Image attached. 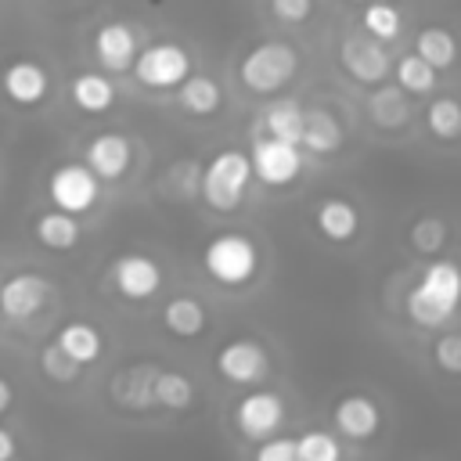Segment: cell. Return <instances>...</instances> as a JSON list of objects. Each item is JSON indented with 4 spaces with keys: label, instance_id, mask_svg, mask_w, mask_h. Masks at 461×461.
I'll return each mask as SVG.
<instances>
[{
    "label": "cell",
    "instance_id": "obj_26",
    "mask_svg": "<svg viewBox=\"0 0 461 461\" xmlns=\"http://www.w3.org/2000/svg\"><path fill=\"white\" fill-rule=\"evenodd\" d=\"M263 130H267L270 137H281V140L303 144L306 108H303L299 101H274V104H267V112H263Z\"/></svg>",
    "mask_w": 461,
    "mask_h": 461
},
{
    "label": "cell",
    "instance_id": "obj_38",
    "mask_svg": "<svg viewBox=\"0 0 461 461\" xmlns=\"http://www.w3.org/2000/svg\"><path fill=\"white\" fill-rule=\"evenodd\" d=\"M14 454H18V439L11 429L0 425V461H14Z\"/></svg>",
    "mask_w": 461,
    "mask_h": 461
},
{
    "label": "cell",
    "instance_id": "obj_18",
    "mask_svg": "<svg viewBox=\"0 0 461 461\" xmlns=\"http://www.w3.org/2000/svg\"><path fill=\"white\" fill-rule=\"evenodd\" d=\"M32 234H36V241H40L43 249H54V252H68V249H76L79 238H83L76 212H65V209H58V205L36 216Z\"/></svg>",
    "mask_w": 461,
    "mask_h": 461
},
{
    "label": "cell",
    "instance_id": "obj_12",
    "mask_svg": "<svg viewBox=\"0 0 461 461\" xmlns=\"http://www.w3.org/2000/svg\"><path fill=\"white\" fill-rule=\"evenodd\" d=\"M50 299V281L36 270H18L0 281V313L11 321H25L40 313Z\"/></svg>",
    "mask_w": 461,
    "mask_h": 461
},
{
    "label": "cell",
    "instance_id": "obj_31",
    "mask_svg": "<svg viewBox=\"0 0 461 461\" xmlns=\"http://www.w3.org/2000/svg\"><path fill=\"white\" fill-rule=\"evenodd\" d=\"M360 25H364V32H367V36H375V40L389 43V40H396V36H400V29H403V14H400V7H396V4H389V0H375V4H367V7H364Z\"/></svg>",
    "mask_w": 461,
    "mask_h": 461
},
{
    "label": "cell",
    "instance_id": "obj_9",
    "mask_svg": "<svg viewBox=\"0 0 461 461\" xmlns=\"http://www.w3.org/2000/svg\"><path fill=\"white\" fill-rule=\"evenodd\" d=\"M216 375L230 385H259L270 371V357L256 339H230L216 349Z\"/></svg>",
    "mask_w": 461,
    "mask_h": 461
},
{
    "label": "cell",
    "instance_id": "obj_7",
    "mask_svg": "<svg viewBox=\"0 0 461 461\" xmlns=\"http://www.w3.org/2000/svg\"><path fill=\"white\" fill-rule=\"evenodd\" d=\"M303 144H292V140H281V137H256L252 144V169H256V180L267 184V187H288L299 180L303 173Z\"/></svg>",
    "mask_w": 461,
    "mask_h": 461
},
{
    "label": "cell",
    "instance_id": "obj_24",
    "mask_svg": "<svg viewBox=\"0 0 461 461\" xmlns=\"http://www.w3.org/2000/svg\"><path fill=\"white\" fill-rule=\"evenodd\" d=\"M303 148L313 155H335L342 148V122L328 108H306Z\"/></svg>",
    "mask_w": 461,
    "mask_h": 461
},
{
    "label": "cell",
    "instance_id": "obj_20",
    "mask_svg": "<svg viewBox=\"0 0 461 461\" xmlns=\"http://www.w3.org/2000/svg\"><path fill=\"white\" fill-rule=\"evenodd\" d=\"M313 223H317V230H321L328 241L342 245V241H353V238H357L360 212H357V205L346 202V198H324V202L317 205V212H313Z\"/></svg>",
    "mask_w": 461,
    "mask_h": 461
},
{
    "label": "cell",
    "instance_id": "obj_29",
    "mask_svg": "<svg viewBox=\"0 0 461 461\" xmlns=\"http://www.w3.org/2000/svg\"><path fill=\"white\" fill-rule=\"evenodd\" d=\"M155 403L162 411H187L194 403V382L180 371H158L155 375Z\"/></svg>",
    "mask_w": 461,
    "mask_h": 461
},
{
    "label": "cell",
    "instance_id": "obj_10",
    "mask_svg": "<svg viewBox=\"0 0 461 461\" xmlns=\"http://www.w3.org/2000/svg\"><path fill=\"white\" fill-rule=\"evenodd\" d=\"M108 277H112V288L130 303H144L162 288V267L144 252L115 256V263L108 267Z\"/></svg>",
    "mask_w": 461,
    "mask_h": 461
},
{
    "label": "cell",
    "instance_id": "obj_19",
    "mask_svg": "<svg viewBox=\"0 0 461 461\" xmlns=\"http://www.w3.org/2000/svg\"><path fill=\"white\" fill-rule=\"evenodd\" d=\"M68 97L86 115H104L115 104V83L104 72H79L68 83Z\"/></svg>",
    "mask_w": 461,
    "mask_h": 461
},
{
    "label": "cell",
    "instance_id": "obj_3",
    "mask_svg": "<svg viewBox=\"0 0 461 461\" xmlns=\"http://www.w3.org/2000/svg\"><path fill=\"white\" fill-rule=\"evenodd\" d=\"M299 72V54L292 43L285 40H267L245 50V58L238 61V79L249 94H277L281 86H288Z\"/></svg>",
    "mask_w": 461,
    "mask_h": 461
},
{
    "label": "cell",
    "instance_id": "obj_36",
    "mask_svg": "<svg viewBox=\"0 0 461 461\" xmlns=\"http://www.w3.org/2000/svg\"><path fill=\"white\" fill-rule=\"evenodd\" d=\"M252 461H299V447L288 436H270V439L259 443Z\"/></svg>",
    "mask_w": 461,
    "mask_h": 461
},
{
    "label": "cell",
    "instance_id": "obj_8",
    "mask_svg": "<svg viewBox=\"0 0 461 461\" xmlns=\"http://www.w3.org/2000/svg\"><path fill=\"white\" fill-rule=\"evenodd\" d=\"M339 61H342V68L349 72V79H357V83H364V86H378V83H385L389 72H393V61H389L385 43L375 40V36H367V32H364V36H360V32L346 36V40L339 43Z\"/></svg>",
    "mask_w": 461,
    "mask_h": 461
},
{
    "label": "cell",
    "instance_id": "obj_28",
    "mask_svg": "<svg viewBox=\"0 0 461 461\" xmlns=\"http://www.w3.org/2000/svg\"><path fill=\"white\" fill-rule=\"evenodd\" d=\"M393 76H396V83H400L407 94H418V97H421V94H432V90H436L439 68H436L432 61H425L418 50H411V54L396 58Z\"/></svg>",
    "mask_w": 461,
    "mask_h": 461
},
{
    "label": "cell",
    "instance_id": "obj_22",
    "mask_svg": "<svg viewBox=\"0 0 461 461\" xmlns=\"http://www.w3.org/2000/svg\"><path fill=\"white\" fill-rule=\"evenodd\" d=\"M176 104L187 112V115H212L220 112L223 104V90L212 76H202V72H191L180 86H176Z\"/></svg>",
    "mask_w": 461,
    "mask_h": 461
},
{
    "label": "cell",
    "instance_id": "obj_21",
    "mask_svg": "<svg viewBox=\"0 0 461 461\" xmlns=\"http://www.w3.org/2000/svg\"><path fill=\"white\" fill-rule=\"evenodd\" d=\"M209 324V313L198 299L191 295H173L166 306H162V328L173 335V339H198Z\"/></svg>",
    "mask_w": 461,
    "mask_h": 461
},
{
    "label": "cell",
    "instance_id": "obj_13",
    "mask_svg": "<svg viewBox=\"0 0 461 461\" xmlns=\"http://www.w3.org/2000/svg\"><path fill=\"white\" fill-rule=\"evenodd\" d=\"M0 90L18 108H36L50 94V72L32 58H14L0 68Z\"/></svg>",
    "mask_w": 461,
    "mask_h": 461
},
{
    "label": "cell",
    "instance_id": "obj_23",
    "mask_svg": "<svg viewBox=\"0 0 461 461\" xmlns=\"http://www.w3.org/2000/svg\"><path fill=\"white\" fill-rule=\"evenodd\" d=\"M367 115H371V122L382 126V130H400V126H407V119H411L407 90H403L400 83H396V86H382V83H378V90H375L371 101H367Z\"/></svg>",
    "mask_w": 461,
    "mask_h": 461
},
{
    "label": "cell",
    "instance_id": "obj_30",
    "mask_svg": "<svg viewBox=\"0 0 461 461\" xmlns=\"http://www.w3.org/2000/svg\"><path fill=\"white\" fill-rule=\"evenodd\" d=\"M425 126L436 140H461V101L457 97H436L425 108Z\"/></svg>",
    "mask_w": 461,
    "mask_h": 461
},
{
    "label": "cell",
    "instance_id": "obj_17",
    "mask_svg": "<svg viewBox=\"0 0 461 461\" xmlns=\"http://www.w3.org/2000/svg\"><path fill=\"white\" fill-rule=\"evenodd\" d=\"M162 367L155 364H130L112 378V400L122 407H151L155 403V375Z\"/></svg>",
    "mask_w": 461,
    "mask_h": 461
},
{
    "label": "cell",
    "instance_id": "obj_11",
    "mask_svg": "<svg viewBox=\"0 0 461 461\" xmlns=\"http://www.w3.org/2000/svg\"><path fill=\"white\" fill-rule=\"evenodd\" d=\"M234 425L249 439H270L285 425V400L274 389H252L234 407Z\"/></svg>",
    "mask_w": 461,
    "mask_h": 461
},
{
    "label": "cell",
    "instance_id": "obj_35",
    "mask_svg": "<svg viewBox=\"0 0 461 461\" xmlns=\"http://www.w3.org/2000/svg\"><path fill=\"white\" fill-rule=\"evenodd\" d=\"M432 360L443 375H461V335L457 331H447L432 342Z\"/></svg>",
    "mask_w": 461,
    "mask_h": 461
},
{
    "label": "cell",
    "instance_id": "obj_16",
    "mask_svg": "<svg viewBox=\"0 0 461 461\" xmlns=\"http://www.w3.org/2000/svg\"><path fill=\"white\" fill-rule=\"evenodd\" d=\"M331 421L346 439H371L378 432V425H382V411L367 393H346L335 403Z\"/></svg>",
    "mask_w": 461,
    "mask_h": 461
},
{
    "label": "cell",
    "instance_id": "obj_5",
    "mask_svg": "<svg viewBox=\"0 0 461 461\" xmlns=\"http://www.w3.org/2000/svg\"><path fill=\"white\" fill-rule=\"evenodd\" d=\"M133 76L148 90H176L191 76V54L180 43H148L133 61Z\"/></svg>",
    "mask_w": 461,
    "mask_h": 461
},
{
    "label": "cell",
    "instance_id": "obj_27",
    "mask_svg": "<svg viewBox=\"0 0 461 461\" xmlns=\"http://www.w3.org/2000/svg\"><path fill=\"white\" fill-rule=\"evenodd\" d=\"M414 50L443 72V68H454V61H457V36L447 25H425L414 36Z\"/></svg>",
    "mask_w": 461,
    "mask_h": 461
},
{
    "label": "cell",
    "instance_id": "obj_34",
    "mask_svg": "<svg viewBox=\"0 0 461 461\" xmlns=\"http://www.w3.org/2000/svg\"><path fill=\"white\" fill-rule=\"evenodd\" d=\"M295 447H299V461H342L339 439H335L331 432H321V429L303 432V436L295 439Z\"/></svg>",
    "mask_w": 461,
    "mask_h": 461
},
{
    "label": "cell",
    "instance_id": "obj_14",
    "mask_svg": "<svg viewBox=\"0 0 461 461\" xmlns=\"http://www.w3.org/2000/svg\"><path fill=\"white\" fill-rule=\"evenodd\" d=\"M137 54H140V40H137L133 25H126V22H104L94 32V58L101 61V68L126 72V68H133Z\"/></svg>",
    "mask_w": 461,
    "mask_h": 461
},
{
    "label": "cell",
    "instance_id": "obj_15",
    "mask_svg": "<svg viewBox=\"0 0 461 461\" xmlns=\"http://www.w3.org/2000/svg\"><path fill=\"white\" fill-rule=\"evenodd\" d=\"M83 158H86V166H90L101 180H122V176L130 173V166H133V144H130L126 133L108 130V133L90 137Z\"/></svg>",
    "mask_w": 461,
    "mask_h": 461
},
{
    "label": "cell",
    "instance_id": "obj_32",
    "mask_svg": "<svg viewBox=\"0 0 461 461\" xmlns=\"http://www.w3.org/2000/svg\"><path fill=\"white\" fill-rule=\"evenodd\" d=\"M407 238H411V249H414V252L436 256V252H443L450 230H447V223H443L439 216H421V220L411 223V234H407Z\"/></svg>",
    "mask_w": 461,
    "mask_h": 461
},
{
    "label": "cell",
    "instance_id": "obj_25",
    "mask_svg": "<svg viewBox=\"0 0 461 461\" xmlns=\"http://www.w3.org/2000/svg\"><path fill=\"white\" fill-rule=\"evenodd\" d=\"M54 342H58L72 360H79L83 367H86V364H97L101 353H104V339H101V331H97L94 324H86V321H68V324L58 331Z\"/></svg>",
    "mask_w": 461,
    "mask_h": 461
},
{
    "label": "cell",
    "instance_id": "obj_1",
    "mask_svg": "<svg viewBox=\"0 0 461 461\" xmlns=\"http://www.w3.org/2000/svg\"><path fill=\"white\" fill-rule=\"evenodd\" d=\"M461 306V267L454 259L425 263L421 277L411 285L403 310L418 328H439Z\"/></svg>",
    "mask_w": 461,
    "mask_h": 461
},
{
    "label": "cell",
    "instance_id": "obj_6",
    "mask_svg": "<svg viewBox=\"0 0 461 461\" xmlns=\"http://www.w3.org/2000/svg\"><path fill=\"white\" fill-rule=\"evenodd\" d=\"M47 194L65 212H90L101 198V176L86 162H61L47 176Z\"/></svg>",
    "mask_w": 461,
    "mask_h": 461
},
{
    "label": "cell",
    "instance_id": "obj_2",
    "mask_svg": "<svg viewBox=\"0 0 461 461\" xmlns=\"http://www.w3.org/2000/svg\"><path fill=\"white\" fill-rule=\"evenodd\" d=\"M205 274L223 288H245L259 274V245L241 230H223L202 249Z\"/></svg>",
    "mask_w": 461,
    "mask_h": 461
},
{
    "label": "cell",
    "instance_id": "obj_4",
    "mask_svg": "<svg viewBox=\"0 0 461 461\" xmlns=\"http://www.w3.org/2000/svg\"><path fill=\"white\" fill-rule=\"evenodd\" d=\"M256 169H252V155H245L241 148H223L216 151L205 169H202V180H198V191L202 198L216 209V212H230L241 205L249 184H252Z\"/></svg>",
    "mask_w": 461,
    "mask_h": 461
},
{
    "label": "cell",
    "instance_id": "obj_33",
    "mask_svg": "<svg viewBox=\"0 0 461 461\" xmlns=\"http://www.w3.org/2000/svg\"><path fill=\"white\" fill-rule=\"evenodd\" d=\"M79 360H72L58 342H50V346H43L40 349V371L50 378V382H58V385H68V382H76L79 378Z\"/></svg>",
    "mask_w": 461,
    "mask_h": 461
},
{
    "label": "cell",
    "instance_id": "obj_37",
    "mask_svg": "<svg viewBox=\"0 0 461 461\" xmlns=\"http://www.w3.org/2000/svg\"><path fill=\"white\" fill-rule=\"evenodd\" d=\"M270 11L285 25H303L313 14V0H270Z\"/></svg>",
    "mask_w": 461,
    "mask_h": 461
},
{
    "label": "cell",
    "instance_id": "obj_39",
    "mask_svg": "<svg viewBox=\"0 0 461 461\" xmlns=\"http://www.w3.org/2000/svg\"><path fill=\"white\" fill-rule=\"evenodd\" d=\"M11 403H14V389H11V382L0 375V414L11 411Z\"/></svg>",
    "mask_w": 461,
    "mask_h": 461
}]
</instances>
